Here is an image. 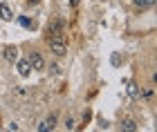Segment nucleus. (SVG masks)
<instances>
[{"mask_svg": "<svg viewBox=\"0 0 157 132\" xmlns=\"http://www.w3.org/2000/svg\"><path fill=\"white\" fill-rule=\"evenodd\" d=\"M49 47H52V52L56 56H63V54L67 52V45H65V38L63 36H52L49 38Z\"/></svg>", "mask_w": 157, "mask_h": 132, "instance_id": "1", "label": "nucleus"}, {"mask_svg": "<svg viewBox=\"0 0 157 132\" xmlns=\"http://www.w3.org/2000/svg\"><path fill=\"white\" fill-rule=\"evenodd\" d=\"M27 61H29L32 69H43V67H45V61H43V56H40L38 52H32V54H29V58H27Z\"/></svg>", "mask_w": 157, "mask_h": 132, "instance_id": "2", "label": "nucleus"}, {"mask_svg": "<svg viewBox=\"0 0 157 132\" xmlns=\"http://www.w3.org/2000/svg\"><path fill=\"white\" fill-rule=\"evenodd\" d=\"M16 67H18V74L20 76H29V72H32V65H29V61H16Z\"/></svg>", "mask_w": 157, "mask_h": 132, "instance_id": "3", "label": "nucleus"}, {"mask_svg": "<svg viewBox=\"0 0 157 132\" xmlns=\"http://www.w3.org/2000/svg\"><path fill=\"white\" fill-rule=\"evenodd\" d=\"M126 92H128L130 99H139V87H137L135 81H126Z\"/></svg>", "mask_w": 157, "mask_h": 132, "instance_id": "4", "label": "nucleus"}, {"mask_svg": "<svg viewBox=\"0 0 157 132\" xmlns=\"http://www.w3.org/2000/svg\"><path fill=\"white\" fill-rule=\"evenodd\" d=\"M54 126H56V116L52 114V116H47L45 121L38 126V132H47V130H54Z\"/></svg>", "mask_w": 157, "mask_h": 132, "instance_id": "5", "label": "nucleus"}, {"mask_svg": "<svg viewBox=\"0 0 157 132\" xmlns=\"http://www.w3.org/2000/svg\"><path fill=\"white\" fill-rule=\"evenodd\" d=\"M5 58L9 61V63H16V61H18V50H16L13 45H9V47L5 50Z\"/></svg>", "mask_w": 157, "mask_h": 132, "instance_id": "6", "label": "nucleus"}, {"mask_svg": "<svg viewBox=\"0 0 157 132\" xmlns=\"http://www.w3.org/2000/svg\"><path fill=\"white\" fill-rule=\"evenodd\" d=\"M0 18H2V20H11L13 18V13H11V9H9V5H7V2L0 5Z\"/></svg>", "mask_w": 157, "mask_h": 132, "instance_id": "7", "label": "nucleus"}, {"mask_svg": "<svg viewBox=\"0 0 157 132\" xmlns=\"http://www.w3.org/2000/svg\"><path fill=\"white\" fill-rule=\"evenodd\" d=\"M124 130L126 132H135V130H137V123H135L132 119H126L124 121Z\"/></svg>", "mask_w": 157, "mask_h": 132, "instance_id": "8", "label": "nucleus"}, {"mask_svg": "<svg viewBox=\"0 0 157 132\" xmlns=\"http://www.w3.org/2000/svg\"><path fill=\"white\" fill-rule=\"evenodd\" d=\"M135 5H137V7H153L155 0H135Z\"/></svg>", "mask_w": 157, "mask_h": 132, "instance_id": "9", "label": "nucleus"}, {"mask_svg": "<svg viewBox=\"0 0 157 132\" xmlns=\"http://www.w3.org/2000/svg\"><path fill=\"white\" fill-rule=\"evenodd\" d=\"M65 128H67V130H74V121L67 119V121H65Z\"/></svg>", "mask_w": 157, "mask_h": 132, "instance_id": "10", "label": "nucleus"}, {"mask_svg": "<svg viewBox=\"0 0 157 132\" xmlns=\"http://www.w3.org/2000/svg\"><path fill=\"white\" fill-rule=\"evenodd\" d=\"M112 63H115V65L121 63V56H119V54H115V56H112Z\"/></svg>", "mask_w": 157, "mask_h": 132, "instance_id": "11", "label": "nucleus"}, {"mask_svg": "<svg viewBox=\"0 0 157 132\" xmlns=\"http://www.w3.org/2000/svg\"><path fill=\"white\" fill-rule=\"evenodd\" d=\"M70 2H72V7H76V5H78V0H70Z\"/></svg>", "mask_w": 157, "mask_h": 132, "instance_id": "12", "label": "nucleus"}]
</instances>
